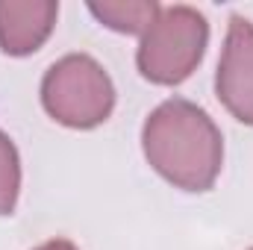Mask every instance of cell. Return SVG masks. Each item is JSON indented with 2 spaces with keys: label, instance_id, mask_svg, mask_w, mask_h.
Returning <instances> with one entry per match:
<instances>
[{
  "label": "cell",
  "instance_id": "cell-1",
  "mask_svg": "<svg viewBox=\"0 0 253 250\" xmlns=\"http://www.w3.org/2000/svg\"><path fill=\"white\" fill-rule=\"evenodd\" d=\"M141 147L150 168L183 191H209L224 165L221 129L183 97H171L147 115Z\"/></svg>",
  "mask_w": 253,
  "mask_h": 250
},
{
  "label": "cell",
  "instance_id": "cell-2",
  "mask_svg": "<svg viewBox=\"0 0 253 250\" xmlns=\"http://www.w3.org/2000/svg\"><path fill=\"white\" fill-rule=\"evenodd\" d=\"M209 42L206 18L191 6H162L153 24L141 33L138 71L156 85H180L200 65Z\"/></svg>",
  "mask_w": 253,
  "mask_h": 250
},
{
  "label": "cell",
  "instance_id": "cell-3",
  "mask_svg": "<svg viewBox=\"0 0 253 250\" xmlns=\"http://www.w3.org/2000/svg\"><path fill=\"white\" fill-rule=\"evenodd\" d=\"M47 115L71 129H91L115 109V85L103 65L85 53H71L47 68L42 80Z\"/></svg>",
  "mask_w": 253,
  "mask_h": 250
},
{
  "label": "cell",
  "instance_id": "cell-8",
  "mask_svg": "<svg viewBox=\"0 0 253 250\" xmlns=\"http://www.w3.org/2000/svg\"><path fill=\"white\" fill-rule=\"evenodd\" d=\"M36 250H80V248L71 245L68 239H53V242H44L42 248H36Z\"/></svg>",
  "mask_w": 253,
  "mask_h": 250
},
{
  "label": "cell",
  "instance_id": "cell-5",
  "mask_svg": "<svg viewBox=\"0 0 253 250\" xmlns=\"http://www.w3.org/2000/svg\"><path fill=\"white\" fill-rule=\"evenodd\" d=\"M59 6L50 0H0V50L6 56L36 53L53 33Z\"/></svg>",
  "mask_w": 253,
  "mask_h": 250
},
{
  "label": "cell",
  "instance_id": "cell-7",
  "mask_svg": "<svg viewBox=\"0 0 253 250\" xmlns=\"http://www.w3.org/2000/svg\"><path fill=\"white\" fill-rule=\"evenodd\" d=\"M21 194V159L12 138L0 129V215H12Z\"/></svg>",
  "mask_w": 253,
  "mask_h": 250
},
{
  "label": "cell",
  "instance_id": "cell-6",
  "mask_svg": "<svg viewBox=\"0 0 253 250\" xmlns=\"http://www.w3.org/2000/svg\"><path fill=\"white\" fill-rule=\"evenodd\" d=\"M159 9L162 6L153 0H103V3L88 6V12L100 24H106L115 33H129V36L144 33L153 24V18L159 15Z\"/></svg>",
  "mask_w": 253,
  "mask_h": 250
},
{
  "label": "cell",
  "instance_id": "cell-4",
  "mask_svg": "<svg viewBox=\"0 0 253 250\" xmlns=\"http://www.w3.org/2000/svg\"><path fill=\"white\" fill-rule=\"evenodd\" d=\"M215 91L236 121L253 126V24L242 15L230 18Z\"/></svg>",
  "mask_w": 253,
  "mask_h": 250
},
{
  "label": "cell",
  "instance_id": "cell-9",
  "mask_svg": "<svg viewBox=\"0 0 253 250\" xmlns=\"http://www.w3.org/2000/svg\"><path fill=\"white\" fill-rule=\"evenodd\" d=\"M251 250H253V248H251Z\"/></svg>",
  "mask_w": 253,
  "mask_h": 250
}]
</instances>
